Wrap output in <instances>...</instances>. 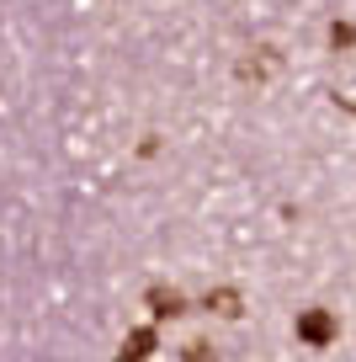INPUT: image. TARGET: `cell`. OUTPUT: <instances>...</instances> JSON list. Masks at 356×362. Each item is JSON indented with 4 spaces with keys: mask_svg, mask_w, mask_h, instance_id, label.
Here are the masks:
<instances>
[{
    "mask_svg": "<svg viewBox=\"0 0 356 362\" xmlns=\"http://www.w3.org/2000/svg\"><path fill=\"white\" fill-rule=\"evenodd\" d=\"M271 69H277V59L266 54V59H245V64H239V75H245V80H266Z\"/></svg>",
    "mask_w": 356,
    "mask_h": 362,
    "instance_id": "7a4b0ae2",
    "label": "cell"
},
{
    "mask_svg": "<svg viewBox=\"0 0 356 362\" xmlns=\"http://www.w3.org/2000/svg\"><path fill=\"white\" fill-rule=\"evenodd\" d=\"M298 336L309 341V346H324V341L335 336V315H330V309H309V315H298Z\"/></svg>",
    "mask_w": 356,
    "mask_h": 362,
    "instance_id": "6da1fadb",
    "label": "cell"
},
{
    "mask_svg": "<svg viewBox=\"0 0 356 362\" xmlns=\"http://www.w3.org/2000/svg\"><path fill=\"white\" fill-rule=\"evenodd\" d=\"M149 304H155V315H181V293H165V288H155Z\"/></svg>",
    "mask_w": 356,
    "mask_h": 362,
    "instance_id": "3957f363",
    "label": "cell"
},
{
    "mask_svg": "<svg viewBox=\"0 0 356 362\" xmlns=\"http://www.w3.org/2000/svg\"><path fill=\"white\" fill-rule=\"evenodd\" d=\"M208 309H218V315H239V293H229V288H223V293H208Z\"/></svg>",
    "mask_w": 356,
    "mask_h": 362,
    "instance_id": "277c9868",
    "label": "cell"
},
{
    "mask_svg": "<svg viewBox=\"0 0 356 362\" xmlns=\"http://www.w3.org/2000/svg\"><path fill=\"white\" fill-rule=\"evenodd\" d=\"M330 37H335V48H340V43H356V27H340V22H335Z\"/></svg>",
    "mask_w": 356,
    "mask_h": 362,
    "instance_id": "5b68a950",
    "label": "cell"
}]
</instances>
